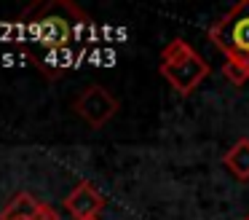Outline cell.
I'll return each instance as SVG.
<instances>
[{
	"instance_id": "cell-3",
	"label": "cell",
	"mask_w": 249,
	"mask_h": 220,
	"mask_svg": "<svg viewBox=\"0 0 249 220\" xmlns=\"http://www.w3.org/2000/svg\"><path fill=\"white\" fill-rule=\"evenodd\" d=\"M209 40L231 59H247L249 62V0L236 3L220 21L209 30Z\"/></svg>"
},
{
	"instance_id": "cell-11",
	"label": "cell",
	"mask_w": 249,
	"mask_h": 220,
	"mask_svg": "<svg viewBox=\"0 0 249 220\" xmlns=\"http://www.w3.org/2000/svg\"><path fill=\"white\" fill-rule=\"evenodd\" d=\"M244 220H249V215H247V218H244Z\"/></svg>"
},
{
	"instance_id": "cell-4",
	"label": "cell",
	"mask_w": 249,
	"mask_h": 220,
	"mask_svg": "<svg viewBox=\"0 0 249 220\" xmlns=\"http://www.w3.org/2000/svg\"><path fill=\"white\" fill-rule=\"evenodd\" d=\"M121 102L118 97H113L102 83H91L75 97L72 102V110L81 121H86L91 129H102L107 121H113L115 113H118Z\"/></svg>"
},
{
	"instance_id": "cell-8",
	"label": "cell",
	"mask_w": 249,
	"mask_h": 220,
	"mask_svg": "<svg viewBox=\"0 0 249 220\" xmlns=\"http://www.w3.org/2000/svg\"><path fill=\"white\" fill-rule=\"evenodd\" d=\"M222 75H225L233 86H244L249 80V62H247V59H231V57H225Z\"/></svg>"
},
{
	"instance_id": "cell-10",
	"label": "cell",
	"mask_w": 249,
	"mask_h": 220,
	"mask_svg": "<svg viewBox=\"0 0 249 220\" xmlns=\"http://www.w3.org/2000/svg\"><path fill=\"white\" fill-rule=\"evenodd\" d=\"M89 220H99V218H89Z\"/></svg>"
},
{
	"instance_id": "cell-6",
	"label": "cell",
	"mask_w": 249,
	"mask_h": 220,
	"mask_svg": "<svg viewBox=\"0 0 249 220\" xmlns=\"http://www.w3.org/2000/svg\"><path fill=\"white\" fill-rule=\"evenodd\" d=\"M222 164H225V169L231 172L236 180L247 182V180H249V137L236 140V142H233L231 148L225 150V156H222Z\"/></svg>"
},
{
	"instance_id": "cell-9",
	"label": "cell",
	"mask_w": 249,
	"mask_h": 220,
	"mask_svg": "<svg viewBox=\"0 0 249 220\" xmlns=\"http://www.w3.org/2000/svg\"><path fill=\"white\" fill-rule=\"evenodd\" d=\"M33 220H59V212L54 207H49V204H40V209L35 212Z\"/></svg>"
},
{
	"instance_id": "cell-2",
	"label": "cell",
	"mask_w": 249,
	"mask_h": 220,
	"mask_svg": "<svg viewBox=\"0 0 249 220\" xmlns=\"http://www.w3.org/2000/svg\"><path fill=\"white\" fill-rule=\"evenodd\" d=\"M158 73L166 78V83L172 86L179 97H188L209 78L212 67L188 40L174 38V40L166 43V48L161 51Z\"/></svg>"
},
{
	"instance_id": "cell-1",
	"label": "cell",
	"mask_w": 249,
	"mask_h": 220,
	"mask_svg": "<svg viewBox=\"0 0 249 220\" xmlns=\"http://www.w3.org/2000/svg\"><path fill=\"white\" fill-rule=\"evenodd\" d=\"M17 21L24 32L19 48L33 59L46 78H59L70 67L65 54L72 48V43L81 40L91 19L70 0H46L24 8Z\"/></svg>"
},
{
	"instance_id": "cell-5",
	"label": "cell",
	"mask_w": 249,
	"mask_h": 220,
	"mask_svg": "<svg viewBox=\"0 0 249 220\" xmlns=\"http://www.w3.org/2000/svg\"><path fill=\"white\" fill-rule=\"evenodd\" d=\"M65 209L72 215V220H89L97 218L105 209V196L97 191V185L89 180H81L65 199Z\"/></svg>"
},
{
	"instance_id": "cell-7",
	"label": "cell",
	"mask_w": 249,
	"mask_h": 220,
	"mask_svg": "<svg viewBox=\"0 0 249 220\" xmlns=\"http://www.w3.org/2000/svg\"><path fill=\"white\" fill-rule=\"evenodd\" d=\"M40 204L43 201H38L33 193L19 191L17 196L8 199V204L3 207V212H0V220H33L35 212L40 209Z\"/></svg>"
}]
</instances>
